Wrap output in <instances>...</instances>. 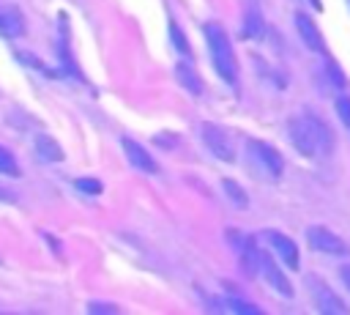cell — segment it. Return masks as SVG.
I'll use <instances>...</instances> for the list:
<instances>
[{
  "mask_svg": "<svg viewBox=\"0 0 350 315\" xmlns=\"http://www.w3.org/2000/svg\"><path fill=\"white\" fill-rule=\"evenodd\" d=\"M249 153H254V159H257L271 175H282V170H284V159H282V153H279L276 148H271L268 142L252 140V142H249Z\"/></svg>",
  "mask_w": 350,
  "mask_h": 315,
  "instance_id": "cell-7",
  "label": "cell"
},
{
  "mask_svg": "<svg viewBox=\"0 0 350 315\" xmlns=\"http://www.w3.org/2000/svg\"><path fill=\"white\" fill-rule=\"evenodd\" d=\"M175 79H178L189 93H194V96L202 93V79L194 74V68H191L189 63H175Z\"/></svg>",
  "mask_w": 350,
  "mask_h": 315,
  "instance_id": "cell-13",
  "label": "cell"
},
{
  "mask_svg": "<svg viewBox=\"0 0 350 315\" xmlns=\"http://www.w3.org/2000/svg\"><path fill=\"white\" fill-rule=\"evenodd\" d=\"M36 156L44 159V162H63L66 159L60 142L55 137H49V134H38L36 137Z\"/></svg>",
  "mask_w": 350,
  "mask_h": 315,
  "instance_id": "cell-11",
  "label": "cell"
},
{
  "mask_svg": "<svg viewBox=\"0 0 350 315\" xmlns=\"http://www.w3.org/2000/svg\"><path fill=\"white\" fill-rule=\"evenodd\" d=\"M0 203H16V192H11V189L0 186Z\"/></svg>",
  "mask_w": 350,
  "mask_h": 315,
  "instance_id": "cell-22",
  "label": "cell"
},
{
  "mask_svg": "<svg viewBox=\"0 0 350 315\" xmlns=\"http://www.w3.org/2000/svg\"><path fill=\"white\" fill-rule=\"evenodd\" d=\"M295 30H298L301 41H304L309 49H314V52H323V55H325V44H323V36H320L317 25H314V22H312L306 14H295Z\"/></svg>",
  "mask_w": 350,
  "mask_h": 315,
  "instance_id": "cell-9",
  "label": "cell"
},
{
  "mask_svg": "<svg viewBox=\"0 0 350 315\" xmlns=\"http://www.w3.org/2000/svg\"><path fill=\"white\" fill-rule=\"evenodd\" d=\"M88 312H120V307L118 304H107V301H90Z\"/></svg>",
  "mask_w": 350,
  "mask_h": 315,
  "instance_id": "cell-21",
  "label": "cell"
},
{
  "mask_svg": "<svg viewBox=\"0 0 350 315\" xmlns=\"http://www.w3.org/2000/svg\"><path fill=\"white\" fill-rule=\"evenodd\" d=\"M287 134L298 153L304 156H325L334 151V134L320 118H293Z\"/></svg>",
  "mask_w": 350,
  "mask_h": 315,
  "instance_id": "cell-1",
  "label": "cell"
},
{
  "mask_svg": "<svg viewBox=\"0 0 350 315\" xmlns=\"http://www.w3.org/2000/svg\"><path fill=\"white\" fill-rule=\"evenodd\" d=\"M306 241H309L312 249H317V252H323V255H350L347 241H342L336 233H331V230L323 227V225L309 227V230H306Z\"/></svg>",
  "mask_w": 350,
  "mask_h": 315,
  "instance_id": "cell-4",
  "label": "cell"
},
{
  "mask_svg": "<svg viewBox=\"0 0 350 315\" xmlns=\"http://www.w3.org/2000/svg\"><path fill=\"white\" fill-rule=\"evenodd\" d=\"M260 271H262L265 282H268L279 296H284V299L293 296V285H290V279L282 274V268L273 263V257H271L268 252H262V249H260Z\"/></svg>",
  "mask_w": 350,
  "mask_h": 315,
  "instance_id": "cell-5",
  "label": "cell"
},
{
  "mask_svg": "<svg viewBox=\"0 0 350 315\" xmlns=\"http://www.w3.org/2000/svg\"><path fill=\"white\" fill-rule=\"evenodd\" d=\"M202 142H205V148L216 156V159H221V162H235V142L230 140V134L224 131V129H219V126H213V123H202Z\"/></svg>",
  "mask_w": 350,
  "mask_h": 315,
  "instance_id": "cell-3",
  "label": "cell"
},
{
  "mask_svg": "<svg viewBox=\"0 0 350 315\" xmlns=\"http://www.w3.org/2000/svg\"><path fill=\"white\" fill-rule=\"evenodd\" d=\"M202 33H205V41H208V49H211L213 68L219 71V77L227 85H235V79H238V60L232 55V44H230L224 27L219 22H205Z\"/></svg>",
  "mask_w": 350,
  "mask_h": 315,
  "instance_id": "cell-2",
  "label": "cell"
},
{
  "mask_svg": "<svg viewBox=\"0 0 350 315\" xmlns=\"http://www.w3.org/2000/svg\"><path fill=\"white\" fill-rule=\"evenodd\" d=\"M0 175H11L16 178L19 175V167H16V159L8 148H0Z\"/></svg>",
  "mask_w": 350,
  "mask_h": 315,
  "instance_id": "cell-17",
  "label": "cell"
},
{
  "mask_svg": "<svg viewBox=\"0 0 350 315\" xmlns=\"http://www.w3.org/2000/svg\"><path fill=\"white\" fill-rule=\"evenodd\" d=\"M221 189H224V194H227L238 208H249V194L241 189V184H235V181L224 178V181H221Z\"/></svg>",
  "mask_w": 350,
  "mask_h": 315,
  "instance_id": "cell-14",
  "label": "cell"
},
{
  "mask_svg": "<svg viewBox=\"0 0 350 315\" xmlns=\"http://www.w3.org/2000/svg\"><path fill=\"white\" fill-rule=\"evenodd\" d=\"M265 238H268V244L273 247V252L295 271L298 266H301V257H298V247H295V241L290 238V236H284V233H276V230H268L265 233Z\"/></svg>",
  "mask_w": 350,
  "mask_h": 315,
  "instance_id": "cell-8",
  "label": "cell"
},
{
  "mask_svg": "<svg viewBox=\"0 0 350 315\" xmlns=\"http://www.w3.org/2000/svg\"><path fill=\"white\" fill-rule=\"evenodd\" d=\"M317 307H320V312H325V315H345V312H347L345 301H342L334 290H328L325 285L317 288Z\"/></svg>",
  "mask_w": 350,
  "mask_h": 315,
  "instance_id": "cell-12",
  "label": "cell"
},
{
  "mask_svg": "<svg viewBox=\"0 0 350 315\" xmlns=\"http://www.w3.org/2000/svg\"><path fill=\"white\" fill-rule=\"evenodd\" d=\"M227 310L243 312V315H260V312H262L257 304H249V301H243V299H238V296H230V299H227Z\"/></svg>",
  "mask_w": 350,
  "mask_h": 315,
  "instance_id": "cell-18",
  "label": "cell"
},
{
  "mask_svg": "<svg viewBox=\"0 0 350 315\" xmlns=\"http://www.w3.org/2000/svg\"><path fill=\"white\" fill-rule=\"evenodd\" d=\"M170 38H172V44H175V49L186 58V60H191V47H189V41H186V36H183V30L175 25V22H170Z\"/></svg>",
  "mask_w": 350,
  "mask_h": 315,
  "instance_id": "cell-16",
  "label": "cell"
},
{
  "mask_svg": "<svg viewBox=\"0 0 350 315\" xmlns=\"http://www.w3.org/2000/svg\"><path fill=\"white\" fill-rule=\"evenodd\" d=\"M243 36L246 38H262V19L254 8H249L243 16Z\"/></svg>",
  "mask_w": 350,
  "mask_h": 315,
  "instance_id": "cell-15",
  "label": "cell"
},
{
  "mask_svg": "<svg viewBox=\"0 0 350 315\" xmlns=\"http://www.w3.org/2000/svg\"><path fill=\"white\" fill-rule=\"evenodd\" d=\"M342 277H345V282L350 285V268H345V271H342Z\"/></svg>",
  "mask_w": 350,
  "mask_h": 315,
  "instance_id": "cell-24",
  "label": "cell"
},
{
  "mask_svg": "<svg viewBox=\"0 0 350 315\" xmlns=\"http://www.w3.org/2000/svg\"><path fill=\"white\" fill-rule=\"evenodd\" d=\"M0 33L5 38H16V36L25 33V16H22V11L16 5L0 8Z\"/></svg>",
  "mask_w": 350,
  "mask_h": 315,
  "instance_id": "cell-10",
  "label": "cell"
},
{
  "mask_svg": "<svg viewBox=\"0 0 350 315\" xmlns=\"http://www.w3.org/2000/svg\"><path fill=\"white\" fill-rule=\"evenodd\" d=\"M334 110H336V115H339L342 126L350 131V96H339V99L334 101Z\"/></svg>",
  "mask_w": 350,
  "mask_h": 315,
  "instance_id": "cell-19",
  "label": "cell"
},
{
  "mask_svg": "<svg viewBox=\"0 0 350 315\" xmlns=\"http://www.w3.org/2000/svg\"><path fill=\"white\" fill-rule=\"evenodd\" d=\"M79 192H85V194H101V181L98 178H77V184H74Z\"/></svg>",
  "mask_w": 350,
  "mask_h": 315,
  "instance_id": "cell-20",
  "label": "cell"
},
{
  "mask_svg": "<svg viewBox=\"0 0 350 315\" xmlns=\"http://www.w3.org/2000/svg\"><path fill=\"white\" fill-rule=\"evenodd\" d=\"M120 145H123V153H126V159H129V164L131 167H137V170H142V173H150V175H156L159 173V164L153 162V156L137 142V140H131V137H123L120 140Z\"/></svg>",
  "mask_w": 350,
  "mask_h": 315,
  "instance_id": "cell-6",
  "label": "cell"
},
{
  "mask_svg": "<svg viewBox=\"0 0 350 315\" xmlns=\"http://www.w3.org/2000/svg\"><path fill=\"white\" fill-rule=\"evenodd\" d=\"M328 68H331V74H334V82H336V85H345V77H342V71L336 68V63H334V60L328 63Z\"/></svg>",
  "mask_w": 350,
  "mask_h": 315,
  "instance_id": "cell-23",
  "label": "cell"
}]
</instances>
